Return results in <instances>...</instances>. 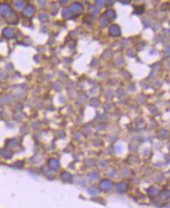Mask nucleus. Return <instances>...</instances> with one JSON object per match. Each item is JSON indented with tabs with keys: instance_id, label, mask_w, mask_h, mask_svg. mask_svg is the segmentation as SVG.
Segmentation results:
<instances>
[{
	"instance_id": "1",
	"label": "nucleus",
	"mask_w": 170,
	"mask_h": 208,
	"mask_svg": "<svg viewBox=\"0 0 170 208\" xmlns=\"http://www.w3.org/2000/svg\"><path fill=\"white\" fill-rule=\"evenodd\" d=\"M100 185L103 191H110L113 188V182L110 180H103L100 182Z\"/></svg>"
},
{
	"instance_id": "2",
	"label": "nucleus",
	"mask_w": 170,
	"mask_h": 208,
	"mask_svg": "<svg viewBox=\"0 0 170 208\" xmlns=\"http://www.w3.org/2000/svg\"><path fill=\"white\" fill-rule=\"evenodd\" d=\"M116 189L119 193H126V191L127 190V185L126 182H121L116 185Z\"/></svg>"
},
{
	"instance_id": "3",
	"label": "nucleus",
	"mask_w": 170,
	"mask_h": 208,
	"mask_svg": "<svg viewBox=\"0 0 170 208\" xmlns=\"http://www.w3.org/2000/svg\"><path fill=\"white\" fill-rule=\"evenodd\" d=\"M48 165H49V167L53 170L58 169L60 167L59 162L55 159H51L48 162Z\"/></svg>"
},
{
	"instance_id": "4",
	"label": "nucleus",
	"mask_w": 170,
	"mask_h": 208,
	"mask_svg": "<svg viewBox=\"0 0 170 208\" xmlns=\"http://www.w3.org/2000/svg\"><path fill=\"white\" fill-rule=\"evenodd\" d=\"M62 179L63 180V181H64V182H72V175L70 174L69 172H62Z\"/></svg>"
},
{
	"instance_id": "5",
	"label": "nucleus",
	"mask_w": 170,
	"mask_h": 208,
	"mask_svg": "<svg viewBox=\"0 0 170 208\" xmlns=\"http://www.w3.org/2000/svg\"><path fill=\"white\" fill-rule=\"evenodd\" d=\"M110 33L113 36H118L121 31L119 29L118 26H112L110 27Z\"/></svg>"
},
{
	"instance_id": "6",
	"label": "nucleus",
	"mask_w": 170,
	"mask_h": 208,
	"mask_svg": "<svg viewBox=\"0 0 170 208\" xmlns=\"http://www.w3.org/2000/svg\"><path fill=\"white\" fill-rule=\"evenodd\" d=\"M88 193L91 196H97L100 193V190L95 187H90L88 189Z\"/></svg>"
},
{
	"instance_id": "7",
	"label": "nucleus",
	"mask_w": 170,
	"mask_h": 208,
	"mask_svg": "<svg viewBox=\"0 0 170 208\" xmlns=\"http://www.w3.org/2000/svg\"><path fill=\"white\" fill-rule=\"evenodd\" d=\"M148 193H149L150 195L155 196L158 193L157 188L154 187V186H152V187H150L149 189L148 190Z\"/></svg>"
},
{
	"instance_id": "8",
	"label": "nucleus",
	"mask_w": 170,
	"mask_h": 208,
	"mask_svg": "<svg viewBox=\"0 0 170 208\" xmlns=\"http://www.w3.org/2000/svg\"><path fill=\"white\" fill-rule=\"evenodd\" d=\"M89 178H90V180H98V178L100 177V175H99V173L97 172H91L90 174L89 175Z\"/></svg>"
},
{
	"instance_id": "9",
	"label": "nucleus",
	"mask_w": 170,
	"mask_h": 208,
	"mask_svg": "<svg viewBox=\"0 0 170 208\" xmlns=\"http://www.w3.org/2000/svg\"><path fill=\"white\" fill-rule=\"evenodd\" d=\"M163 193V195L164 196L163 197L165 198V199H169V198L170 194H169V190H165L164 191H163V193Z\"/></svg>"
},
{
	"instance_id": "10",
	"label": "nucleus",
	"mask_w": 170,
	"mask_h": 208,
	"mask_svg": "<svg viewBox=\"0 0 170 208\" xmlns=\"http://www.w3.org/2000/svg\"><path fill=\"white\" fill-rule=\"evenodd\" d=\"M106 14L109 16V17H112V18L115 17V13H114V12L112 10L107 11V12H106Z\"/></svg>"
}]
</instances>
